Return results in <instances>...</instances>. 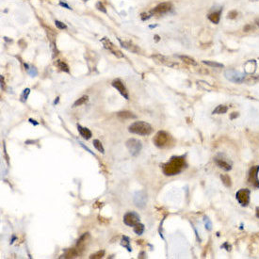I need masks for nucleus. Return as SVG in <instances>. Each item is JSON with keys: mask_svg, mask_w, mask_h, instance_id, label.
<instances>
[{"mask_svg": "<svg viewBox=\"0 0 259 259\" xmlns=\"http://www.w3.org/2000/svg\"><path fill=\"white\" fill-rule=\"evenodd\" d=\"M215 161H216V163H217V165H218L220 168H221L222 170H224V171H230V170L232 169L231 165L227 162V161L223 160L222 158H220V159H219V158H216Z\"/></svg>", "mask_w": 259, "mask_h": 259, "instance_id": "obj_16", "label": "nucleus"}, {"mask_svg": "<svg viewBox=\"0 0 259 259\" xmlns=\"http://www.w3.org/2000/svg\"><path fill=\"white\" fill-rule=\"evenodd\" d=\"M101 42L103 46L106 49L109 50L110 53H112L114 56H116L117 58H123L124 57V54L122 53V51L120 49H118L116 47V45L113 44V42H111L110 40H109L107 38H103L101 40Z\"/></svg>", "mask_w": 259, "mask_h": 259, "instance_id": "obj_6", "label": "nucleus"}, {"mask_svg": "<svg viewBox=\"0 0 259 259\" xmlns=\"http://www.w3.org/2000/svg\"><path fill=\"white\" fill-rule=\"evenodd\" d=\"M203 62L204 64H207V65H208V66L215 67V68H221V67H223V64H221V63H218V62L207 61V60H203Z\"/></svg>", "mask_w": 259, "mask_h": 259, "instance_id": "obj_26", "label": "nucleus"}, {"mask_svg": "<svg viewBox=\"0 0 259 259\" xmlns=\"http://www.w3.org/2000/svg\"><path fill=\"white\" fill-rule=\"evenodd\" d=\"M93 146L97 150H98L100 153H102V154L105 153V149H104V147H103V145H102V143H101V142L99 141V139H94V141H93Z\"/></svg>", "mask_w": 259, "mask_h": 259, "instance_id": "obj_25", "label": "nucleus"}, {"mask_svg": "<svg viewBox=\"0 0 259 259\" xmlns=\"http://www.w3.org/2000/svg\"><path fill=\"white\" fill-rule=\"evenodd\" d=\"M27 73H28V74L30 75V77H36V75L38 74V72H37L35 67H30L27 70Z\"/></svg>", "mask_w": 259, "mask_h": 259, "instance_id": "obj_32", "label": "nucleus"}, {"mask_svg": "<svg viewBox=\"0 0 259 259\" xmlns=\"http://www.w3.org/2000/svg\"><path fill=\"white\" fill-rule=\"evenodd\" d=\"M259 171V166L254 167L252 168L251 171H250V176H249V182L250 184H252L253 186L259 188V180L257 178V174Z\"/></svg>", "mask_w": 259, "mask_h": 259, "instance_id": "obj_12", "label": "nucleus"}, {"mask_svg": "<svg viewBox=\"0 0 259 259\" xmlns=\"http://www.w3.org/2000/svg\"><path fill=\"white\" fill-rule=\"evenodd\" d=\"M155 38H156V41H158V40H159V37H158L157 35H156V36H155Z\"/></svg>", "mask_w": 259, "mask_h": 259, "instance_id": "obj_42", "label": "nucleus"}, {"mask_svg": "<svg viewBox=\"0 0 259 259\" xmlns=\"http://www.w3.org/2000/svg\"><path fill=\"white\" fill-rule=\"evenodd\" d=\"M118 117L121 119H136L137 116L130 111H121L118 113Z\"/></svg>", "mask_w": 259, "mask_h": 259, "instance_id": "obj_18", "label": "nucleus"}, {"mask_svg": "<svg viewBox=\"0 0 259 259\" xmlns=\"http://www.w3.org/2000/svg\"><path fill=\"white\" fill-rule=\"evenodd\" d=\"M119 41H120L121 45H122L124 48H125L126 50L131 51V52H133V53H135V54H138V53L139 52V48L137 47L135 45H133L132 42H130V41H121V40H119Z\"/></svg>", "mask_w": 259, "mask_h": 259, "instance_id": "obj_15", "label": "nucleus"}, {"mask_svg": "<svg viewBox=\"0 0 259 259\" xmlns=\"http://www.w3.org/2000/svg\"><path fill=\"white\" fill-rule=\"evenodd\" d=\"M221 180H222V182L224 183V185H225V186L229 187V186L231 185L230 177H229L228 175H221Z\"/></svg>", "mask_w": 259, "mask_h": 259, "instance_id": "obj_29", "label": "nucleus"}, {"mask_svg": "<svg viewBox=\"0 0 259 259\" xmlns=\"http://www.w3.org/2000/svg\"><path fill=\"white\" fill-rule=\"evenodd\" d=\"M104 254H105V252L104 251H99V252H97L96 254H92L91 256H90V258L91 259H100V258H102L103 256H104Z\"/></svg>", "mask_w": 259, "mask_h": 259, "instance_id": "obj_28", "label": "nucleus"}, {"mask_svg": "<svg viewBox=\"0 0 259 259\" xmlns=\"http://www.w3.org/2000/svg\"><path fill=\"white\" fill-rule=\"evenodd\" d=\"M203 221H204V226H206V229L210 231L212 229V223H211L210 220L207 217H204L203 218Z\"/></svg>", "mask_w": 259, "mask_h": 259, "instance_id": "obj_27", "label": "nucleus"}, {"mask_svg": "<svg viewBox=\"0 0 259 259\" xmlns=\"http://www.w3.org/2000/svg\"><path fill=\"white\" fill-rule=\"evenodd\" d=\"M0 79H1V89L3 90V88H4V78H3V75H1V77H0Z\"/></svg>", "mask_w": 259, "mask_h": 259, "instance_id": "obj_38", "label": "nucleus"}, {"mask_svg": "<svg viewBox=\"0 0 259 259\" xmlns=\"http://www.w3.org/2000/svg\"><path fill=\"white\" fill-rule=\"evenodd\" d=\"M186 165L185 158L183 156H174L170 161L163 165V172L166 175H175L184 169Z\"/></svg>", "mask_w": 259, "mask_h": 259, "instance_id": "obj_1", "label": "nucleus"}, {"mask_svg": "<svg viewBox=\"0 0 259 259\" xmlns=\"http://www.w3.org/2000/svg\"><path fill=\"white\" fill-rule=\"evenodd\" d=\"M96 8H97V9H98V10H100V12H102L104 13H106V8L104 7V5L101 2H98L96 4Z\"/></svg>", "mask_w": 259, "mask_h": 259, "instance_id": "obj_34", "label": "nucleus"}, {"mask_svg": "<svg viewBox=\"0 0 259 259\" xmlns=\"http://www.w3.org/2000/svg\"><path fill=\"white\" fill-rule=\"evenodd\" d=\"M128 131L133 134H137L139 136H147L152 132V126L146 122L138 121L133 123L128 127Z\"/></svg>", "mask_w": 259, "mask_h": 259, "instance_id": "obj_2", "label": "nucleus"}, {"mask_svg": "<svg viewBox=\"0 0 259 259\" xmlns=\"http://www.w3.org/2000/svg\"><path fill=\"white\" fill-rule=\"evenodd\" d=\"M78 143H79V144H80V145H81V146H82V147H83L84 149H86V150H87V151H88V152H89V153H91V154H92V151H91V150H90V149H89L88 147H86L85 145H83V143H82L81 142H78Z\"/></svg>", "mask_w": 259, "mask_h": 259, "instance_id": "obj_37", "label": "nucleus"}, {"mask_svg": "<svg viewBox=\"0 0 259 259\" xmlns=\"http://www.w3.org/2000/svg\"><path fill=\"white\" fill-rule=\"evenodd\" d=\"M225 78L234 83H242L245 79V74L236 71L234 69H228L224 72Z\"/></svg>", "mask_w": 259, "mask_h": 259, "instance_id": "obj_3", "label": "nucleus"}, {"mask_svg": "<svg viewBox=\"0 0 259 259\" xmlns=\"http://www.w3.org/2000/svg\"><path fill=\"white\" fill-rule=\"evenodd\" d=\"M152 15H153V13H151V12H149V13H142V14H141V17H142V20L145 21V20H148L149 18L152 17Z\"/></svg>", "mask_w": 259, "mask_h": 259, "instance_id": "obj_33", "label": "nucleus"}, {"mask_svg": "<svg viewBox=\"0 0 259 259\" xmlns=\"http://www.w3.org/2000/svg\"><path fill=\"white\" fill-rule=\"evenodd\" d=\"M56 65L58 66V68H59V70L63 71V72H66V73H69V66L67 65V64L62 61V60H57L56 62Z\"/></svg>", "mask_w": 259, "mask_h": 259, "instance_id": "obj_21", "label": "nucleus"}, {"mask_svg": "<svg viewBox=\"0 0 259 259\" xmlns=\"http://www.w3.org/2000/svg\"><path fill=\"white\" fill-rule=\"evenodd\" d=\"M124 222L127 226H134L139 222V216L136 212H127L124 216Z\"/></svg>", "mask_w": 259, "mask_h": 259, "instance_id": "obj_9", "label": "nucleus"}, {"mask_svg": "<svg viewBox=\"0 0 259 259\" xmlns=\"http://www.w3.org/2000/svg\"><path fill=\"white\" fill-rule=\"evenodd\" d=\"M152 58L158 63L163 64V65L169 66V67H174L175 66V63H174L171 60H170L169 59H167L164 56H161V55H154L152 56Z\"/></svg>", "mask_w": 259, "mask_h": 259, "instance_id": "obj_13", "label": "nucleus"}, {"mask_svg": "<svg viewBox=\"0 0 259 259\" xmlns=\"http://www.w3.org/2000/svg\"><path fill=\"white\" fill-rule=\"evenodd\" d=\"M256 24H257V26L259 27V20H257V21H256Z\"/></svg>", "mask_w": 259, "mask_h": 259, "instance_id": "obj_44", "label": "nucleus"}, {"mask_svg": "<svg viewBox=\"0 0 259 259\" xmlns=\"http://www.w3.org/2000/svg\"><path fill=\"white\" fill-rule=\"evenodd\" d=\"M112 86L124 97L125 99H127V100L129 99V95H128V92H127V91H126L125 86L124 85V83H123L120 79H115V80H113V81H112Z\"/></svg>", "mask_w": 259, "mask_h": 259, "instance_id": "obj_11", "label": "nucleus"}, {"mask_svg": "<svg viewBox=\"0 0 259 259\" xmlns=\"http://www.w3.org/2000/svg\"><path fill=\"white\" fill-rule=\"evenodd\" d=\"M228 110V107L226 106H223V105H220L218 106L216 109L212 111L213 114H223V113H226Z\"/></svg>", "mask_w": 259, "mask_h": 259, "instance_id": "obj_20", "label": "nucleus"}, {"mask_svg": "<svg viewBox=\"0 0 259 259\" xmlns=\"http://www.w3.org/2000/svg\"><path fill=\"white\" fill-rule=\"evenodd\" d=\"M77 130L80 134V136L84 138V139H90L92 136V131L90 130L89 128H86L81 126L80 124H77Z\"/></svg>", "mask_w": 259, "mask_h": 259, "instance_id": "obj_14", "label": "nucleus"}, {"mask_svg": "<svg viewBox=\"0 0 259 259\" xmlns=\"http://www.w3.org/2000/svg\"><path fill=\"white\" fill-rule=\"evenodd\" d=\"M134 227V232L137 234V235H142L143 232H144V229H145V227H144V225L142 224V223H141V222H138V223H137L136 225H134L133 226Z\"/></svg>", "mask_w": 259, "mask_h": 259, "instance_id": "obj_22", "label": "nucleus"}, {"mask_svg": "<svg viewBox=\"0 0 259 259\" xmlns=\"http://www.w3.org/2000/svg\"><path fill=\"white\" fill-rule=\"evenodd\" d=\"M29 93H30V90L29 89H26V90H24V92H23V93H22V101L23 102H25V101H27V97H28V95H29Z\"/></svg>", "mask_w": 259, "mask_h": 259, "instance_id": "obj_31", "label": "nucleus"}, {"mask_svg": "<svg viewBox=\"0 0 259 259\" xmlns=\"http://www.w3.org/2000/svg\"><path fill=\"white\" fill-rule=\"evenodd\" d=\"M236 198L241 206H247L250 201V190L248 189L239 190L236 194Z\"/></svg>", "mask_w": 259, "mask_h": 259, "instance_id": "obj_8", "label": "nucleus"}, {"mask_svg": "<svg viewBox=\"0 0 259 259\" xmlns=\"http://www.w3.org/2000/svg\"><path fill=\"white\" fill-rule=\"evenodd\" d=\"M55 24H56V27H57L59 29H65V28H67V26L64 24V23L60 22V21H59V20H56V21H55Z\"/></svg>", "mask_w": 259, "mask_h": 259, "instance_id": "obj_30", "label": "nucleus"}, {"mask_svg": "<svg viewBox=\"0 0 259 259\" xmlns=\"http://www.w3.org/2000/svg\"><path fill=\"white\" fill-rule=\"evenodd\" d=\"M179 59H181L184 62L189 64V65H197V62L194 60L192 58H189L188 56H179Z\"/></svg>", "mask_w": 259, "mask_h": 259, "instance_id": "obj_23", "label": "nucleus"}, {"mask_svg": "<svg viewBox=\"0 0 259 259\" xmlns=\"http://www.w3.org/2000/svg\"><path fill=\"white\" fill-rule=\"evenodd\" d=\"M153 142L156 146L159 148H163L167 146L170 142V135L166 133L165 131H159L154 137Z\"/></svg>", "mask_w": 259, "mask_h": 259, "instance_id": "obj_4", "label": "nucleus"}, {"mask_svg": "<svg viewBox=\"0 0 259 259\" xmlns=\"http://www.w3.org/2000/svg\"><path fill=\"white\" fill-rule=\"evenodd\" d=\"M156 27V25H154V26L151 25V26H150V28H153V27Z\"/></svg>", "mask_w": 259, "mask_h": 259, "instance_id": "obj_41", "label": "nucleus"}, {"mask_svg": "<svg viewBox=\"0 0 259 259\" xmlns=\"http://www.w3.org/2000/svg\"><path fill=\"white\" fill-rule=\"evenodd\" d=\"M121 245L124 246V248H126L128 252H131L132 249L130 247V239H129V237L126 236H124L122 237V241H121Z\"/></svg>", "mask_w": 259, "mask_h": 259, "instance_id": "obj_19", "label": "nucleus"}, {"mask_svg": "<svg viewBox=\"0 0 259 259\" xmlns=\"http://www.w3.org/2000/svg\"><path fill=\"white\" fill-rule=\"evenodd\" d=\"M256 216L259 218V208H256Z\"/></svg>", "mask_w": 259, "mask_h": 259, "instance_id": "obj_40", "label": "nucleus"}, {"mask_svg": "<svg viewBox=\"0 0 259 259\" xmlns=\"http://www.w3.org/2000/svg\"><path fill=\"white\" fill-rule=\"evenodd\" d=\"M147 203V194L143 190L137 191L134 195V203L138 208H143Z\"/></svg>", "mask_w": 259, "mask_h": 259, "instance_id": "obj_7", "label": "nucleus"}, {"mask_svg": "<svg viewBox=\"0 0 259 259\" xmlns=\"http://www.w3.org/2000/svg\"><path fill=\"white\" fill-rule=\"evenodd\" d=\"M126 147L129 151V153L131 154V156H137L139 153H141L142 144L141 142L138 141L136 138H130L126 142Z\"/></svg>", "mask_w": 259, "mask_h": 259, "instance_id": "obj_5", "label": "nucleus"}, {"mask_svg": "<svg viewBox=\"0 0 259 259\" xmlns=\"http://www.w3.org/2000/svg\"><path fill=\"white\" fill-rule=\"evenodd\" d=\"M59 5L60 6H62V7H64V8H66V9H72V8L68 5V4H66L65 2H62V1H60L59 2Z\"/></svg>", "mask_w": 259, "mask_h": 259, "instance_id": "obj_36", "label": "nucleus"}, {"mask_svg": "<svg viewBox=\"0 0 259 259\" xmlns=\"http://www.w3.org/2000/svg\"><path fill=\"white\" fill-rule=\"evenodd\" d=\"M208 19L211 21L212 23L214 24H218L220 22V19H221V10H219V12H215V13H212L208 15Z\"/></svg>", "mask_w": 259, "mask_h": 259, "instance_id": "obj_17", "label": "nucleus"}, {"mask_svg": "<svg viewBox=\"0 0 259 259\" xmlns=\"http://www.w3.org/2000/svg\"><path fill=\"white\" fill-rule=\"evenodd\" d=\"M29 123H31V124H33L34 125H38V124H39V123H37V122H35V120H33V119H29Z\"/></svg>", "mask_w": 259, "mask_h": 259, "instance_id": "obj_39", "label": "nucleus"}, {"mask_svg": "<svg viewBox=\"0 0 259 259\" xmlns=\"http://www.w3.org/2000/svg\"><path fill=\"white\" fill-rule=\"evenodd\" d=\"M171 4L169 2H163L159 5H157L155 9H153L151 10V13L153 14H165L167 13H169L171 9Z\"/></svg>", "mask_w": 259, "mask_h": 259, "instance_id": "obj_10", "label": "nucleus"}, {"mask_svg": "<svg viewBox=\"0 0 259 259\" xmlns=\"http://www.w3.org/2000/svg\"><path fill=\"white\" fill-rule=\"evenodd\" d=\"M84 1H87V0H84Z\"/></svg>", "mask_w": 259, "mask_h": 259, "instance_id": "obj_45", "label": "nucleus"}, {"mask_svg": "<svg viewBox=\"0 0 259 259\" xmlns=\"http://www.w3.org/2000/svg\"><path fill=\"white\" fill-rule=\"evenodd\" d=\"M58 102H59V97H58V99H57V100L55 101V105H56V104H57Z\"/></svg>", "mask_w": 259, "mask_h": 259, "instance_id": "obj_43", "label": "nucleus"}, {"mask_svg": "<svg viewBox=\"0 0 259 259\" xmlns=\"http://www.w3.org/2000/svg\"><path fill=\"white\" fill-rule=\"evenodd\" d=\"M89 100V97L87 95H84L82 97H80V98H78V100H77L74 102V106H82L83 104H85L86 102H88Z\"/></svg>", "mask_w": 259, "mask_h": 259, "instance_id": "obj_24", "label": "nucleus"}, {"mask_svg": "<svg viewBox=\"0 0 259 259\" xmlns=\"http://www.w3.org/2000/svg\"><path fill=\"white\" fill-rule=\"evenodd\" d=\"M236 12H235V10H233V12H230L229 13H228V18H230V19H234L236 16Z\"/></svg>", "mask_w": 259, "mask_h": 259, "instance_id": "obj_35", "label": "nucleus"}]
</instances>
